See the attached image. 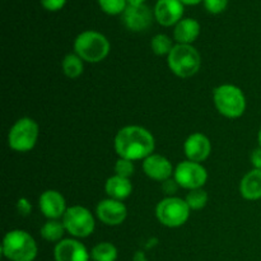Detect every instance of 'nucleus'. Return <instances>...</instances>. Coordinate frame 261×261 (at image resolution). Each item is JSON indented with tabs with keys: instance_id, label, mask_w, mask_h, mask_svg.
Masks as SVG:
<instances>
[{
	"instance_id": "22",
	"label": "nucleus",
	"mask_w": 261,
	"mask_h": 261,
	"mask_svg": "<svg viewBox=\"0 0 261 261\" xmlns=\"http://www.w3.org/2000/svg\"><path fill=\"white\" fill-rule=\"evenodd\" d=\"M91 259L93 261H116V246L111 242H99L92 249Z\"/></svg>"
},
{
	"instance_id": "4",
	"label": "nucleus",
	"mask_w": 261,
	"mask_h": 261,
	"mask_svg": "<svg viewBox=\"0 0 261 261\" xmlns=\"http://www.w3.org/2000/svg\"><path fill=\"white\" fill-rule=\"evenodd\" d=\"M213 102L217 111L227 119H239L246 111V96L234 84H222L213 92Z\"/></svg>"
},
{
	"instance_id": "1",
	"label": "nucleus",
	"mask_w": 261,
	"mask_h": 261,
	"mask_svg": "<svg viewBox=\"0 0 261 261\" xmlns=\"http://www.w3.org/2000/svg\"><path fill=\"white\" fill-rule=\"evenodd\" d=\"M114 148L119 158L129 161L145 160L154 153L155 140L152 133L139 125H127L116 133Z\"/></svg>"
},
{
	"instance_id": "12",
	"label": "nucleus",
	"mask_w": 261,
	"mask_h": 261,
	"mask_svg": "<svg viewBox=\"0 0 261 261\" xmlns=\"http://www.w3.org/2000/svg\"><path fill=\"white\" fill-rule=\"evenodd\" d=\"M143 171L152 180L165 182L166 180L172 177L175 168L167 157L152 153L145 160H143Z\"/></svg>"
},
{
	"instance_id": "14",
	"label": "nucleus",
	"mask_w": 261,
	"mask_h": 261,
	"mask_svg": "<svg viewBox=\"0 0 261 261\" xmlns=\"http://www.w3.org/2000/svg\"><path fill=\"white\" fill-rule=\"evenodd\" d=\"M55 261H89L91 254L76 239H64L54 249Z\"/></svg>"
},
{
	"instance_id": "31",
	"label": "nucleus",
	"mask_w": 261,
	"mask_h": 261,
	"mask_svg": "<svg viewBox=\"0 0 261 261\" xmlns=\"http://www.w3.org/2000/svg\"><path fill=\"white\" fill-rule=\"evenodd\" d=\"M250 160H251L252 168H255V170H261V148L260 147H257L256 149L252 150Z\"/></svg>"
},
{
	"instance_id": "30",
	"label": "nucleus",
	"mask_w": 261,
	"mask_h": 261,
	"mask_svg": "<svg viewBox=\"0 0 261 261\" xmlns=\"http://www.w3.org/2000/svg\"><path fill=\"white\" fill-rule=\"evenodd\" d=\"M178 188H180V186H178V184L176 182L173 177L168 178V180H166L165 182H162V189L163 191L167 194V196H175L173 194L177 191Z\"/></svg>"
},
{
	"instance_id": "6",
	"label": "nucleus",
	"mask_w": 261,
	"mask_h": 261,
	"mask_svg": "<svg viewBox=\"0 0 261 261\" xmlns=\"http://www.w3.org/2000/svg\"><path fill=\"white\" fill-rule=\"evenodd\" d=\"M40 126L31 117H20L8 133V145L18 153H27L37 144Z\"/></svg>"
},
{
	"instance_id": "13",
	"label": "nucleus",
	"mask_w": 261,
	"mask_h": 261,
	"mask_svg": "<svg viewBox=\"0 0 261 261\" xmlns=\"http://www.w3.org/2000/svg\"><path fill=\"white\" fill-rule=\"evenodd\" d=\"M38 208L47 219H63L66 209V201L58 190H46L38 198Z\"/></svg>"
},
{
	"instance_id": "25",
	"label": "nucleus",
	"mask_w": 261,
	"mask_h": 261,
	"mask_svg": "<svg viewBox=\"0 0 261 261\" xmlns=\"http://www.w3.org/2000/svg\"><path fill=\"white\" fill-rule=\"evenodd\" d=\"M99 8L109 15L122 14L127 8L126 0H97Z\"/></svg>"
},
{
	"instance_id": "3",
	"label": "nucleus",
	"mask_w": 261,
	"mask_h": 261,
	"mask_svg": "<svg viewBox=\"0 0 261 261\" xmlns=\"http://www.w3.org/2000/svg\"><path fill=\"white\" fill-rule=\"evenodd\" d=\"M2 252L9 261H33L38 247L35 239L23 229H12L3 239Z\"/></svg>"
},
{
	"instance_id": "35",
	"label": "nucleus",
	"mask_w": 261,
	"mask_h": 261,
	"mask_svg": "<svg viewBox=\"0 0 261 261\" xmlns=\"http://www.w3.org/2000/svg\"><path fill=\"white\" fill-rule=\"evenodd\" d=\"M257 142H259V147L261 148V126L259 129V134H257Z\"/></svg>"
},
{
	"instance_id": "17",
	"label": "nucleus",
	"mask_w": 261,
	"mask_h": 261,
	"mask_svg": "<svg viewBox=\"0 0 261 261\" xmlns=\"http://www.w3.org/2000/svg\"><path fill=\"white\" fill-rule=\"evenodd\" d=\"M200 23L194 18H182L173 28V40L181 45H193L200 35Z\"/></svg>"
},
{
	"instance_id": "18",
	"label": "nucleus",
	"mask_w": 261,
	"mask_h": 261,
	"mask_svg": "<svg viewBox=\"0 0 261 261\" xmlns=\"http://www.w3.org/2000/svg\"><path fill=\"white\" fill-rule=\"evenodd\" d=\"M240 194L249 201L261 199V170H255L246 173L240 182Z\"/></svg>"
},
{
	"instance_id": "5",
	"label": "nucleus",
	"mask_w": 261,
	"mask_h": 261,
	"mask_svg": "<svg viewBox=\"0 0 261 261\" xmlns=\"http://www.w3.org/2000/svg\"><path fill=\"white\" fill-rule=\"evenodd\" d=\"M167 64L176 76L190 78L200 70L201 56L193 45L176 43L167 56Z\"/></svg>"
},
{
	"instance_id": "23",
	"label": "nucleus",
	"mask_w": 261,
	"mask_h": 261,
	"mask_svg": "<svg viewBox=\"0 0 261 261\" xmlns=\"http://www.w3.org/2000/svg\"><path fill=\"white\" fill-rule=\"evenodd\" d=\"M173 41L167 35L158 33L150 41V48L158 56H168L173 48Z\"/></svg>"
},
{
	"instance_id": "21",
	"label": "nucleus",
	"mask_w": 261,
	"mask_h": 261,
	"mask_svg": "<svg viewBox=\"0 0 261 261\" xmlns=\"http://www.w3.org/2000/svg\"><path fill=\"white\" fill-rule=\"evenodd\" d=\"M61 70L69 79H76L83 74L84 61L75 53H70L61 61Z\"/></svg>"
},
{
	"instance_id": "28",
	"label": "nucleus",
	"mask_w": 261,
	"mask_h": 261,
	"mask_svg": "<svg viewBox=\"0 0 261 261\" xmlns=\"http://www.w3.org/2000/svg\"><path fill=\"white\" fill-rule=\"evenodd\" d=\"M66 4V0H41V5L48 12H58L63 9Z\"/></svg>"
},
{
	"instance_id": "8",
	"label": "nucleus",
	"mask_w": 261,
	"mask_h": 261,
	"mask_svg": "<svg viewBox=\"0 0 261 261\" xmlns=\"http://www.w3.org/2000/svg\"><path fill=\"white\" fill-rule=\"evenodd\" d=\"M61 221L66 232L74 239H86L91 236L96 228V221L92 212L82 205L68 206Z\"/></svg>"
},
{
	"instance_id": "10",
	"label": "nucleus",
	"mask_w": 261,
	"mask_h": 261,
	"mask_svg": "<svg viewBox=\"0 0 261 261\" xmlns=\"http://www.w3.org/2000/svg\"><path fill=\"white\" fill-rule=\"evenodd\" d=\"M96 216L106 226L116 227L126 219L127 208L122 201L107 198L97 204Z\"/></svg>"
},
{
	"instance_id": "7",
	"label": "nucleus",
	"mask_w": 261,
	"mask_h": 261,
	"mask_svg": "<svg viewBox=\"0 0 261 261\" xmlns=\"http://www.w3.org/2000/svg\"><path fill=\"white\" fill-rule=\"evenodd\" d=\"M191 209L185 199L178 196H166L158 201L155 206V217L162 226L168 228H178L190 218Z\"/></svg>"
},
{
	"instance_id": "9",
	"label": "nucleus",
	"mask_w": 261,
	"mask_h": 261,
	"mask_svg": "<svg viewBox=\"0 0 261 261\" xmlns=\"http://www.w3.org/2000/svg\"><path fill=\"white\" fill-rule=\"evenodd\" d=\"M173 178L180 188L190 191L204 188L208 181V172L201 163L186 160L176 166Z\"/></svg>"
},
{
	"instance_id": "29",
	"label": "nucleus",
	"mask_w": 261,
	"mask_h": 261,
	"mask_svg": "<svg viewBox=\"0 0 261 261\" xmlns=\"http://www.w3.org/2000/svg\"><path fill=\"white\" fill-rule=\"evenodd\" d=\"M32 211V205H31L30 200L27 198H19L17 201V212L22 217H27Z\"/></svg>"
},
{
	"instance_id": "32",
	"label": "nucleus",
	"mask_w": 261,
	"mask_h": 261,
	"mask_svg": "<svg viewBox=\"0 0 261 261\" xmlns=\"http://www.w3.org/2000/svg\"><path fill=\"white\" fill-rule=\"evenodd\" d=\"M133 261H148L147 256H145V254L143 251H137L134 254V256H133Z\"/></svg>"
},
{
	"instance_id": "16",
	"label": "nucleus",
	"mask_w": 261,
	"mask_h": 261,
	"mask_svg": "<svg viewBox=\"0 0 261 261\" xmlns=\"http://www.w3.org/2000/svg\"><path fill=\"white\" fill-rule=\"evenodd\" d=\"M184 152L189 161L201 163L211 155L212 143L206 135L193 133L184 142Z\"/></svg>"
},
{
	"instance_id": "33",
	"label": "nucleus",
	"mask_w": 261,
	"mask_h": 261,
	"mask_svg": "<svg viewBox=\"0 0 261 261\" xmlns=\"http://www.w3.org/2000/svg\"><path fill=\"white\" fill-rule=\"evenodd\" d=\"M184 5H196L199 3L204 2V0H180Z\"/></svg>"
},
{
	"instance_id": "27",
	"label": "nucleus",
	"mask_w": 261,
	"mask_h": 261,
	"mask_svg": "<svg viewBox=\"0 0 261 261\" xmlns=\"http://www.w3.org/2000/svg\"><path fill=\"white\" fill-rule=\"evenodd\" d=\"M204 7L212 14H219L224 12L228 5V0H204Z\"/></svg>"
},
{
	"instance_id": "2",
	"label": "nucleus",
	"mask_w": 261,
	"mask_h": 261,
	"mask_svg": "<svg viewBox=\"0 0 261 261\" xmlns=\"http://www.w3.org/2000/svg\"><path fill=\"white\" fill-rule=\"evenodd\" d=\"M111 45L105 35L97 31H83L74 40V53L89 64L103 61L109 56Z\"/></svg>"
},
{
	"instance_id": "24",
	"label": "nucleus",
	"mask_w": 261,
	"mask_h": 261,
	"mask_svg": "<svg viewBox=\"0 0 261 261\" xmlns=\"http://www.w3.org/2000/svg\"><path fill=\"white\" fill-rule=\"evenodd\" d=\"M185 200L191 211H201L208 204L209 196L204 189H195V190L189 191Z\"/></svg>"
},
{
	"instance_id": "20",
	"label": "nucleus",
	"mask_w": 261,
	"mask_h": 261,
	"mask_svg": "<svg viewBox=\"0 0 261 261\" xmlns=\"http://www.w3.org/2000/svg\"><path fill=\"white\" fill-rule=\"evenodd\" d=\"M66 229L64 227V223L61 219H47L41 227V236L43 240L47 242H60L64 240V234H65Z\"/></svg>"
},
{
	"instance_id": "26",
	"label": "nucleus",
	"mask_w": 261,
	"mask_h": 261,
	"mask_svg": "<svg viewBox=\"0 0 261 261\" xmlns=\"http://www.w3.org/2000/svg\"><path fill=\"white\" fill-rule=\"evenodd\" d=\"M115 175L117 176H121V177L125 178H130L133 175H134V163L133 161L129 160H125V158H119L115 163Z\"/></svg>"
},
{
	"instance_id": "15",
	"label": "nucleus",
	"mask_w": 261,
	"mask_h": 261,
	"mask_svg": "<svg viewBox=\"0 0 261 261\" xmlns=\"http://www.w3.org/2000/svg\"><path fill=\"white\" fill-rule=\"evenodd\" d=\"M154 19L163 27L176 25L184 15V4L180 0H158L155 4Z\"/></svg>"
},
{
	"instance_id": "19",
	"label": "nucleus",
	"mask_w": 261,
	"mask_h": 261,
	"mask_svg": "<svg viewBox=\"0 0 261 261\" xmlns=\"http://www.w3.org/2000/svg\"><path fill=\"white\" fill-rule=\"evenodd\" d=\"M105 191H106L109 198L124 201L125 199H127L132 195L133 184L130 178L114 175L107 178L106 184H105Z\"/></svg>"
},
{
	"instance_id": "34",
	"label": "nucleus",
	"mask_w": 261,
	"mask_h": 261,
	"mask_svg": "<svg viewBox=\"0 0 261 261\" xmlns=\"http://www.w3.org/2000/svg\"><path fill=\"white\" fill-rule=\"evenodd\" d=\"M127 5H132V7H137V5L144 4L145 0H126Z\"/></svg>"
},
{
	"instance_id": "11",
	"label": "nucleus",
	"mask_w": 261,
	"mask_h": 261,
	"mask_svg": "<svg viewBox=\"0 0 261 261\" xmlns=\"http://www.w3.org/2000/svg\"><path fill=\"white\" fill-rule=\"evenodd\" d=\"M154 13L149 9L145 4L132 7L127 5L125 12L122 13V22L127 30L133 32H142V31L148 30L153 22Z\"/></svg>"
}]
</instances>
